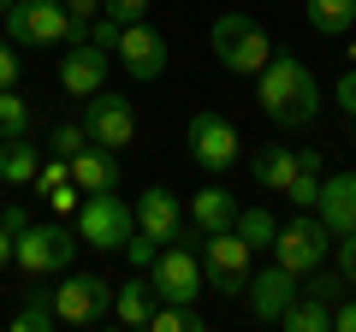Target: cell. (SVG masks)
<instances>
[{
	"mask_svg": "<svg viewBox=\"0 0 356 332\" xmlns=\"http://www.w3.org/2000/svg\"><path fill=\"white\" fill-rule=\"evenodd\" d=\"M255 101H261V113L280 131H303L309 119L321 113V83H315V72H309L297 53L273 48V60L255 72Z\"/></svg>",
	"mask_w": 356,
	"mask_h": 332,
	"instance_id": "6da1fadb",
	"label": "cell"
},
{
	"mask_svg": "<svg viewBox=\"0 0 356 332\" xmlns=\"http://www.w3.org/2000/svg\"><path fill=\"white\" fill-rule=\"evenodd\" d=\"M208 42H214L220 65H226L232 77H255L267 60H273V36H267L250 13H220L214 30H208Z\"/></svg>",
	"mask_w": 356,
	"mask_h": 332,
	"instance_id": "7a4b0ae2",
	"label": "cell"
},
{
	"mask_svg": "<svg viewBox=\"0 0 356 332\" xmlns=\"http://www.w3.org/2000/svg\"><path fill=\"white\" fill-rule=\"evenodd\" d=\"M137 231V208L119 190H95L83 208H77V238L89 249H125V238Z\"/></svg>",
	"mask_w": 356,
	"mask_h": 332,
	"instance_id": "3957f363",
	"label": "cell"
},
{
	"mask_svg": "<svg viewBox=\"0 0 356 332\" xmlns=\"http://www.w3.org/2000/svg\"><path fill=\"white\" fill-rule=\"evenodd\" d=\"M184 142H191L196 166L202 172H232L243 154V137L238 125H232L226 113H214V107H202V113H191V125H184Z\"/></svg>",
	"mask_w": 356,
	"mask_h": 332,
	"instance_id": "277c9868",
	"label": "cell"
},
{
	"mask_svg": "<svg viewBox=\"0 0 356 332\" xmlns=\"http://www.w3.org/2000/svg\"><path fill=\"white\" fill-rule=\"evenodd\" d=\"M77 231H65L60 219H48V226H24L18 231V243H13V261L24 273H65L77 261Z\"/></svg>",
	"mask_w": 356,
	"mask_h": 332,
	"instance_id": "5b68a950",
	"label": "cell"
},
{
	"mask_svg": "<svg viewBox=\"0 0 356 332\" xmlns=\"http://www.w3.org/2000/svg\"><path fill=\"white\" fill-rule=\"evenodd\" d=\"M327 256H332V231L321 226L315 214L285 219V226L273 231V261H280L285 273H297V279H303V273H315Z\"/></svg>",
	"mask_w": 356,
	"mask_h": 332,
	"instance_id": "8992f818",
	"label": "cell"
},
{
	"mask_svg": "<svg viewBox=\"0 0 356 332\" xmlns=\"http://www.w3.org/2000/svg\"><path fill=\"white\" fill-rule=\"evenodd\" d=\"M250 243L238 238V231H208V243H202V279H208V291H220V297H243V285H250Z\"/></svg>",
	"mask_w": 356,
	"mask_h": 332,
	"instance_id": "52a82bcc",
	"label": "cell"
},
{
	"mask_svg": "<svg viewBox=\"0 0 356 332\" xmlns=\"http://www.w3.org/2000/svg\"><path fill=\"white\" fill-rule=\"evenodd\" d=\"M149 285H154V303H196L208 291L202 256L184 249V243H166L161 256H154V267H149Z\"/></svg>",
	"mask_w": 356,
	"mask_h": 332,
	"instance_id": "ba28073f",
	"label": "cell"
},
{
	"mask_svg": "<svg viewBox=\"0 0 356 332\" xmlns=\"http://www.w3.org/2000/svg\"><path fill=\"white\" fill-rule=\"evenodd\" d=\"M54 297V315H60V326H95V320L113 315V285L102 279V273H72V279L60 285Z\"/></svg>",
	"mask_w": 356,
	"mask_h": 332,
	"instance_id": "9c48e42d",
	"label": "cell"
},
{
	"mask_svg": "<svg viewBox=\"0 0 356 332\" xmlns=\"http://www.w3.org/2000/svg\"><path fill=\"white\" fill-rule=\"evenodd\" d=\"M65 0H18L13 13H6V36L18 42V48H54V42H65Z\"/></svg>",
	"mask_w": 356,
	"mask_h": 332,
	"instance_id": "30bf717a",
	"label": "cell"
},
{
	"mask_svg": "<svg viewBox=\"0 0 356 332\" xmlns=\"http://www.w3.org/2000/svg\"><path fill=\"white\" fill-rule=\"evenodd\" d=\"M83 131H89V142H102V149H131V137H137L131 95L95 90V95H89V107H83Z\"/></svg>",
	"mask_w": 356,
	"mask_h": 332,
	"instance_id": "8fae6325",
	"label": "cell"
},
{
	"mask_svg": "<svg viewBox=\"0 0 356 332\" xmlns=\"http://www.w3.org/2000/svg\"><path fill=\"white\" fill-rule=\"evenodd\" d=\"M113 60L125 65V72L137 77V83H154V77L166 72V36L149 24V18H137V24H125V30H119Z\"/></svg>",
	"mask_w": 356,
	"mask_h": 332,
	"instance_id": "7c38bea8",
	"label": "cell"
},
{
	"mask_svg": "<svg viewBox=\"0 0 356 332\" xmlns=\"http://www.w3.org/2000/svg\"><path fill=\"white\" fill-rule=\"evenodd\" d=\"M107 65H113V53L95 48V42H65V60H60V90L65 95H95L107 90Z\"/></svg>",
	"mask_w": 356,
	"mask_h": 332,
	"instance_id": "4fadbf2b",
	"label": "cell"
},
{
	"mask_svg": "<svg viewBox=\"0 0 356 332\" xmlns=\"http://www.w3.org/2000/svg\"><path fill=\"white\" fill-rule=\"evenodd\" d=\"M297 291H303V279H297V273H285L280 261L243 285V297H250V315H255V320H267V326H280V315L291 308V297H297Z\"/></svg>",
	"mask_w": 356,
	"mask_h": 332,
	"instance_id": "5bb4252c",
	"label": "cell"
},
{
	"mask_svg": "<svg viewBox=\"0 0 356 332\" xmlns=\"http://www.w3.org/2000/svg\"><path fill=\"white\" fill-rule=\"evenodd\" d=\"M315 219L332 231V238H350V231H356V172H332V179H321Z\"/></svg>",
	"mask_w": 356,
	"mask_h": 332,
	"instance_id": "9a60e30c",
	"label": "cell"
},
{
	"mask_svg": "<svg viewBox=\"0 0 356 332\" xmlns=\"http://www.w3.org/2000/svg\"><path fill=\"white\" fill-rule=\"evenodd\" d=\"M137 231H149L154 243H184V214H178V196L166 184L137 196Z\"/></svg>",
	"mask_w": 356,
	"mask_h": 332,
	"instance_id": "2e32d148",
	"label": "cell"
},
{
	"mask_svg": "<svg viewBox=\"0 0 356 332\" xmlns=\"http://www.w3.org/2000/svg\"><path fill=\"white\" fill-rule=\"evenodd\" d=\"M72 184L83 196L95 190H119V149H102V142H83L72 154Z\"/></svg>",
	"mask_w": 356,
	"mask_h": 332,
	"instance_id": "e0dca14e",
	"label": "cell"
},
{
	"mask_svg": "<svg viewBox=\"0 0 356 332\" xmlns=\"http://www.w3.org/2000/svg\"><path fill=\"white\" fill-rule=\"evenodd\" d=\"M191 219L202 231H226L232 219H238V196H232L226 184H202V190L191 196Z\"/></svg>",
	"mask_w": 356,
	"mask_h": 332,
	"instance_id": "ac0fdd59",
	"label": "cell"
},
{
	"mask_svg": "<svg viewBox=\"0 0 356 332\" xmlns=\"http://www.w3.org/2000/svg\"><path fill=\"white\" fill-rule=\"evenodd\" d=\"M42 149L30 137H0V184H36Z\"/></svg>",
	"mask_w": 356,
	"mask_h": 332,
	"instance_id": "d6986e66",
	"label": "cell"
},
{
	"mask_svg": "<svg viewBox=\"0 0 356 332\" xmlns=\"http://www.w3.org/2000/svg\"><path fill=\"white\" fill-rule=\"evenodd\" d=\"M250 172H255V184H261V190L285 196V184L297 179V149H255Z\"/></svg>",
	"mask_w": 356,
	"mask_h": 332,
	"instance_id": "ffe728a7",
	"label": "cell"
},
{
	"mask_svg": "<svg viewBox=\"0 0 356 332\" xmlns=\"http://www.w3.org/2000/svg\"><path fill=\"white\" fill-rule=\"evenodd\" d=\"M280 326H285V332H332V303H321V297L297 291L291 308L280 315Z\"/></svg>",
	"mask_w": 356,
	"mask_h": 332,
	"instance_id": "44dd1931",
	"label": "cell"
},
{
	"mask_svg": "<svg viewBox=\"0 0 356 332\" xmlns=\"http://www.w3.org/2000/svg\"><path fill=\"white\" fill-rule=\"evenodd\" d=\"M113 315L125 320V326H149V315H154V285L149 279H125L113 291Z\"/></svg>",
	"mask_w": 356,
	"mask_h": 332,
	"instance_id": "7402d4cb",
	"label": "cell"
},
{
	"mask_svg": "<svg viewBox=\"0 0 356 332\" xmlns=\"http://www.w3.org/2000/svg\"><path fill=\"white\" fill-rule=\"evenodd\" d=\"M303 18H309V30H321V36H350V24H356V0H309Z\"/></svg>",
	"mask_w": 356,
	"mask_h": 332,
	"instance_id": "603a6c76",
	"label": "cell"
},
{
	"mask_svg": "<svg viewBox=\"0 0 356 332\" xmlns=\"http://www.w3.org/2000/svg\"><path fill=\"white\" fill-rule=\"evenodd\" d=\"M285 196H291L303 214H315V202H321V154L315 149H297V179L285 184Z\"/></svg>",
	"mask_w": 356,
	"mask_h": 332,
	"instance_id": "cb8c5ba5",
	"label": "cell"
},
{
	"mask_svg": "<svg viewBox=\"0 0 356 332\" xmlns=\"http://www.w3.org/2000/svg\"><path fill=\"white\" fill-rule=\"evenodd\" d=\"M232 231H238L250 249H273V231H280V226H273V214H267V208H238Z\"/></svg>",
	"mask_w": 356,
	"mask_h": 332,
	"instance_id": "d4e9b609",
	"label": "cell"
},
{
	"mask_svg": "<svg viewBox=\"0 0 356 332\" xmlns=\"http://www.w3.org/2000/svg\"><path fill=\"white\" fill-rule=\"evenodd\" d=\"M149 326H154V332H202L208 320L196 315V303H154Z\"/></svg>",
	"mask_w": 356,
	"mask_h": 332,
	"instance_id": "484cf974",
	"label": "cell"
},
{
	"mask_svg": "<svg viewBox=\"0 0 356 332\" xmlns=\"http://www.w3.org/2000/svg\"><path fill=\"white\" fill-rule=\"evenodd\" d=\"M303 291H309V297H321V303H332V308H339L344 297H350V279H344L339 267H327V261H321L315 273H303Z\"/></svg>",
	"mask_w": 356,
	"mask_h": 332,
	"instance_id": "4316f807",
	"label": "cell"
},
{
	"mask_svg": "<svg viewBox=\"0 0 356 332\" xmlns=\"http://www.w3.org/2000/svg\"><path fill=\"white\" fill-rule=\"evenodd\" d=\"M30 131V101L18 90H0V137H24Z\"/></svg>",
	"mask_w": 356,
	"mask_h": 332,
	"instance_id": "83f0119b",
	"label": "cell"
},
{
	"mask_svg": "<svg viewBox=\"0 0 356 332\" xmlns=\"http://www.w3.org/2000/svg\"><path fill=\"white\" fill-rule=\"evenodd\" d=\"M13 326H18V332H48V326H60V315H54V297H30V303L13 315Z\"/></svg>",
	"mask_w": 356,
	"mask_h": 332,
	"instance_id": "f1b7e54d",
	"label": "cell"
},
{
	"mask_svg": "<svg viewBox=\"0 0 356 332\" xmlns=\"http://www.w3.org/2000/svg\"><path fill=\"white\" fill-rule=\"evenodd\" d=\"M161 249H166V243H154L149 231H131V238H125V261H131V273H149Z\"/></svg>",
	"mask_w": 356,
	"mask_h": 332,
	"instance_id": "f546056e",
	"label": "cell"
},
{
	"mask_svg": "<svg viewBox=\"0 0 356 332\" xmlns=\"http://www.w3.org/2000/svg\"><path fill=\"white\" fill-rule=\"evenodd\" d=\"M83 142H89V131H83V125H54V131H48V149H54V154H65V160H72Z\"/></svg>",
	"mask_w": 356,
	"mask_h": 332,
	"instance_id": "4dcf8cb0",
	"label": "cell"
},
{
	"mask_svg": "<svg viewBox=\"0 0 356 332\" xmlns=\"http://www.w3.org/2000/svg\"><path fill=\"white\" fill-rule=\"evenodd\" d=\"M332 267L350 279V291H356V231L350 238H332Z\"/></svg>",
	"mask_w": 356,
	"mask_h": 332,
	"instance_id": "1f68e13d",
	"label": "cell"
},
{
	"mask_svg": "<svg viewBox=\"0 0 356 332\" xmlns=\"http://www.w3.org/2000/svg\"><path fill=\"white\" fill-rule=\"evenodd\" d=\"M65 179H72V160H65V154H54V160H42V172H36V190L48 196L54 184H65Z\"/></svg>",
	"mask_w": 356,
	"mask_h": 332,
	"instance_id": "d6a6232c",
	"label": "cell"
},
{
	"mask_svg": "<svg viewBox=\"0 0 356 332\" xmlns=\"http://www.w3.org/2000/svg\"><path fill=\"white\" fill-rule=\"evenodd\" d=\"M48 208H54V214H77V208H83V190H77L72 179L54 184V190H48Z\"/></svg>",
	"mask_w": 356,
	"mask_h": 332,
	"instance_id": "836d02e7",
	"label": "cell"
},
{
	"mask_svg": "<svg viewBox=\"0 0 356 332\" xmlns=\"http://www.w3.org/2000/svg\"><path fill=\"white\" fill-rule=\"evenodd\" d=\"M119 30H125V24H119V18H95V24H89V42H95V48H107V53H113L119 48Z\"/></svg>",
	"mask_w": 356,
	"mask_h": 332,
	"instance_id": "e575fe53",
	"label": "cell"
},
{
	"mask_svg": "<svg viewBox=\"0 0 356 332\" xmlns=\"http://www.w3.org/2000/svg\"><path fill=\"white\" fill-rule=\"evenodd\" d=\"M107 18H119V24H137V18H149V0H102Z\"/></svg>",
	"mask_w": 356,
	"mask_h": 332,
	"instance_id": "d590c367",
	"label": "cell"
},
{
	"mask_svg": "<svg viewBox=\"0 0 356 332\" xmlns=\"http://www.w3.org/2000/svg\"><path fill=\"white\" fill-rule=\"evenodd\" d=\"M18 83V42L0 36V90H13Z\"/></svg>",
	"mask_w": 356,
	"mask_h": 332,
	"instance_id": "8d00e7d4",
	"label": "cell"
},
{
	"mask_svg": "<svg viewBox=\"0 0 356 332\" xmlns=\"http://www.w3.org/2000/svg\"><path fill=\"white\" fill-rule=\"evenodd\" d=\"M332 101H339V107H344V113H350V119H356V65H350V72H344V77H339V83H332Z\"/></svg>",
	"mask_w": 356,
	"mask_h": 332,
	"instance_id": "74e56055",
	"label": "cell"
},
{
	"mask_svg": "<svg viewBox=\"0 0 356 332\" xmlns=\"http://www.w3.org/2000/svg\"><path fill=\"white\" fill-rule=\"evenodd\" d=\"M332 332H356V297H344V303L332 308Z\"/></svg>",
	"mask_w": 356,
	"mask_h": 332,
	"instance_id": "f35d334b",
	"label": "cell"
},
{
	"mask_svg": "<svg viewBox=\"0 0 356 332\" xmlns=\"http://www.w3.org/2000/svg\"><path fill=\"white\" fill-rule=\"evenodd\" d=\"M0 226H6V231H13V238H18V231H24V226H30V214H24V208H18V202H13V208H0Z\"/></svg>",
	"mask_w": 356,
	"mask_h": 332,
	"instance_id": "ab89813d",
	"label": "cell"
},
{
	"mask_svg": "<svg viewBox=\"0 0 356 332\" xmlns=\"http://www.w3.org/2000/svg\"><path fill=\"white\" fill-rule=\"evenodd\" d=\"M13 243H18V238H13L6 226H0V267H13Z\"/></svg>",
	"mask_w": 356,
	"mask_h": 332,
	"instance_id": "60d3db41",
	"label": "cell"
},
{
	"mask_svg": "<svg viewBox=\"0 0 356 332\" xmlns=\"http://www.w3.org/2000/svg\"><path fill=\"white\" fill-rule=\"evenodd\" d=\"M13 6H18V0H0V18H6V13H13Z\"/></svg>",
	"mask_w": 356,
	"mask_h": 332,
	"instance_id": "b9f144b4",
	"label": "cell"
},
{
	"mask_svg": "<svg viewBox=\"0 0 356 332\" xmlns=\"http://www.w3.org/2000/svg\"><path fill=\"white\" fill-rule=\"evenodd\" d=\"M344 53H350V65H356V42H350V48H344Z\"/></svg>",
	"mask_w": 356,
	"mask_h": 332,
	"instance_id": "7bdbcfd3",
	"label": "cell"
},
{
	"mask_svg": "<svg viewBox=\"0 0 356 332\" xmlns=\"http://www.w3.org/2000/svg\"><path fill=\"white\" fill-rule=\"evenodd\" d=\"M350 125H356V119H350ZM350 137H356V131H350Z\"/></svg>",
	"mask_w": 356,
	"mask_h": 332,
	"instance_id": "ee69618b",
	"label": "cell"
}]
</instances>
